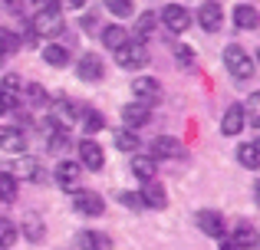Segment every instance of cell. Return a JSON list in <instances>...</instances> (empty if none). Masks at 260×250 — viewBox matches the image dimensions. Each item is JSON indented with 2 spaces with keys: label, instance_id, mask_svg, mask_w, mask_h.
<instances>
[{
  "label": "cell",
  "instance_id": "38",
  "mask_svg": "<svg viewBox=\"0 0 260 250\" xmlns=\"http://www.w3.org/2000/svg\"><path fill=\"white\" fill-rule=\"evenodd\" d=\"M175 59L181 66H194V53H191L188 46H175Z\"/></svg>",
  "mask_w": 260,
  "mask_h": 250
},
{
  "label": "cell",
  "instance_id": "39",
  "mask_svg": "<svg viewBox=\"0 0 260 250\" xmlns=\"http://www.w3.org/2000/svg\"><path fill=\"white\" fill-rule=\"evenodd\" d=\"M59 7H63L59 0H33V10H37V13H43V10H59Z\"/></svg>",
  "mask_w": 260,
  "mask_h": 250
},
{
  "label": "cell",
  "instance_id": "17",
  "mask_svg": "<svg viewBox=\"0 0 260 250\" xmlns=\"http://www.w3.org/2000/svg\"><path fill=\"white\" fill-rule=\"evenodd\" d=\"M76 247L79 250H112V240L102 231H79L76 234Z\"/></svg>",
  "mask_w": 260,
  "mask_h": 250
},
{
  "label": "cell",
  "instance_id": "25",
  "mask_svg": "<svg viewBox=\"0 0 260 250\" xmlns=\"http://www.w3.org/2000/svg\"><path fill=\"white\" fill-rule=\"evenodd\" d=\"M43 59L50 66H56V69H63V66H70V50L59 43H50V46H43Z\"/></svg>",
  "mask_w": 260,
  "mask_h": 250
},
{
  "label": "cell",
  "instance_id": "18",
  "mask_svg": "<svg viewBox=\"0 0 260 250\" xmlns=\"http://www.w3.org/2000/svg\"><path fill=\"white\" fill-rule=\"evenodd\" d=\"M0 152H13V155H23L26 152V138L20 128H0Z\"/></svg>",
  "mask_w": 260,
  "mask_h": 250
},
{
  "label": "cell",
  "instance_id": "37",
  "mask_svg": "<svg viewBox=\"0 0 260 250\" xmlns=\"http://www.w3.org/2000/svg\"><path fill=\"white\" fill-rule=\"evenodd\" d=\"M119 204H122V207H132V211H139V207H142V198H139L135 191H119Z\"/></svg>",
  "mask_w": 260,
  "mask_h": 250
},
{
  "label": "cell",
  "instance_id": "1",
  "mask_svg": "<svg viewBox=\"0 0 260 250\" xmlns=\"http://www.w3.org/2000/svg\"><path fill=\"white\" fill-rule=\"evenodd\" d=\"M224 66H228V73L237 79V83H247V79H254V59L244 53V46L231 43L228 50H224Z\"/></svg>",
  "mask_w": 260,
  "mask_h": 250
},
{
  "label": "cell",
  "instance_id": "8",
  "mask_svg": "<svg viewBox=\"0 0 260 250\" xmlns=\"http://www.w3.org/2000/svg\"><path fill=\"white\" fill-rule=\"evenodd\" d=\"M102 73H106V66H102V56L99 53H83L76 63V76L83 79V83H99Z\"/></svg>",
  "mask_w": 260,
  "mask_h": 250
},
{
  "label": "cell",
  "instance_id": "30",
  "mask_svg": "<svg viewBox=\"0 0 260 250\" xmlns=\"http://www.w3.org/2000/svg\"><path fill=\"white\" fill-rule=\"evenodd\" d=\"M17 194H20V181L13 178L10 171H0V201H17Z\"/></svg>",
  "mask_w": 260,
  "mask_h": 250
},
{
  "label": "cell",
  "instance_id": "44",
  "mask_svg": "<svg viewBox=\"0 0 260 250\" xmlns=\"http://www.w3.org/2000/svg\"><path fill=\"white\" fill-rule=\"evenodd\" d=\"M0 250H4V247H0Z\"/></svg>",
  "mask_w": 260,
  "mask_h": 250
},
{
  "label": "cell",
  "instance_id": "21",
  "mask_svg": "<svg viewBox=\"0 0 260 250\" xmlns=\"http://www.w3.org/2000/svg\"><path fill=\"white\" fill-rule=\"evenodd\" d=\"M99 40H102V46H109V50H119L122 43H128V30H125V26H119V23L102 26V30H99Z\"/></svg>",
  "mask_w": 260,
  "mask_h": 250
},
{
  "label": "cell",
  "instance_id": "9",
  "mask_svg": "<svg viewBox=\"0 0 260 250\" xmlns=\"http://www.w3.org/2000/svg\"><path fill=\"white\" fill-rule=\"evenodd\" d=\"M161 23H165L172 33H184L191 26V10L181 7V4H168L165 10H161Z\"/></svg>",
  "mask_w": 260,
  "mask_h": 250
},
{
  "label": "cell",
  "instance_id": "11",
  "mask_svg": "<svg viewBox=\"0 0 260 250\" xmlns=\"http://www.w3.org/2000/svg\"><path fill=\"white\" fill-rule=\"evenodd\" d=\"M184 148H181V141L172 138V135H158V138H152V145H148V158H178Z\"/></svg>",
  "mask_w": 260,
  "mask_h": 250
},
{
  "label": "cell",
  "instance_id": "34",
  "mask_svg": "<svg viewBox=\"0 0 260 250\" xmlns=\"http://www.w3.org/2000/svg\"><path fill=\"white\" fill-rule=\"evenodd\" d=\"M23 96H26V102H30V105H46V102H50V96H46V89L40 83H30L23 89Z\"/></svg>",
  "mask_w": 260,
  "mask_h": 250
},
{
  "label": "cell",
  "instance_id": "28",
  "mask_svg": "<svg viewBox=\"0 0 260 250\" xmlns=\"http://www.w3.org/2000/svg\"><path fill=\"white\" fill-rule=\"evenodd\" d=\"M79 125H83L86 135H95V132H102V128H106V116H102V112H95V109H86L83 116H79Z\"/></svg>",
  "mask_w": 260,
  "mask_h": 250
},
{
  "label": "cell",
  "instance_id": "2",
  "mask_svg": "<svg viewBox=\"0 0 260 250\" xmlns=\"http://www.w3.org/2000/svg\"><path fill=\"white\" fill-rule=\"evenodd\" d=\"M115 63H119L122 69H142V66L148 63V46L128 37V43H122L119 50H115Z\"/></svg>",
  "mask_w": 260,
  "mask_h": 250
},
{
  "label": "cell",
  "instance_id": "7",
  "mask_svg": "<svg viewBox=\"0 0 260 250\" xmlns=\"http://www.w3.org/2000/svg\"><path fill=\"white\" fill-rule=\"evenodd\" d=\"M132 96H135V102H142V105L152 109V102H158V99H161V83H158V79H152V76H139L132 83Z\"/></svg>",
  "mask_w": 260,
  "mask_h": 250
},
{
  "label": "cell",
  "instance_id": "36",
  "mask_svg": "<svg viewBox=\"0 0 260 250\" xmlns=\"http://www.w3.org/2000/svg\"><path fill=\"white\" fill-rule=\"evenodd\" d=\"M244 109V122L247 125H260V96H250L247 105H241Z\"/></svg>",
  "mask_w": 260,
  "mask_h": 250
},
{
  "label": "cell",
  "instance_id": "31",
  "mask_svg": "<svg viewBox=\"0 0 260 250\" xmlns=\"http://www.w3.org/2000/svg\"><path fill=\"white\" fill-rule=\"evenodd\" d=\"M20 46H23V40H20L13 30L0 26V53H4V56H10V53H17V50H20Z\"/></svg>",
  "mask_w": 260,
  "mask_h": 250
},
{
  "label": "cell",
  "instance_id": "20",
  "mask_svg": "<svg viewBox=\"0 0 260 250\" xmlns=\"http://www.w3.org/2000/svg\"><path fill=\"white\" fill-rule=\"evenodd\" d=\"M244 125H247V122H244V109H241V105H231V109L224 112V119H221V132L231 138V135H241Z\"/></svg>",
  "mask_w": 260,
  "mask_h": 250
},
{
  "label": "cell",
  "instance_id": "5",
  "mask_svg": "<svg viewBox=\"0 0 260 250\" xmlns=\"http://www.w3.org/2000/svg\"><path fill=\"white\" fill-rule=\"evenodd\" d=\"M191 20H198L204 33H217V30H221V23H224V7L217 4V0H204Z\"/></svg>",
  "mask_w": 260,
  "mask_h": 250
},
{
  "label": "cell",
  "instance_id": "14",
  "mask_svg": "<svg viewBox=\"0 0 260 250\" xmlns=\"http://www.w3.org/2000/svg\"><path fill=\"white\" fill-rule=\"evenodd\" d=\"M260 244V234L254 224H247V221H241V224L234 227V234H231V247L234 250H254Z\"/></svg>",
  "mask_w": 260,
  "mask_h": 250
},
{
  "label": "cell",
  "instance_id": "26",
  "mask_svg": "<svg viewBox=\"0 0 260 250\" xmlns=\"http://www.w3.org/2000/svg\"><path fill=\"white\" fill-rule=\"evenodd\" d=\"M155 26H158V20H155V13L148 10V13H142L139 17V23H135V33H132V40H139V43H145L148 37L155 33Z\"/></svg>",
  "mask_w": 260,
  "mask_h": 250
},
{
  "label": "cell",
  "instance_id": "16",
  "mask_svg": "<svg viewBox=\"0 0 260 250\" xmlns=\"http://www.w3.org/2000/svg\"><path fill=\"white\" fill-rule=\"evenodd\" d=\"M194 221H198V227H201L208 237H224V231H228V227H224V218L217 211H198Z\"/></svg>",
  "mask_w": 260,
  "mask_h": 250
},
{
  "label": "cell",
  "instance_id": "32",
  "mask_svg": "<svg viewBox=\"0 0 260 250\" xmlns=\"http://www.w3.org/2000/svg\"><path fill=\"white\" fill-rule=\"evenodd\" d=\"M23 237L33 240V244L43 240V221H40L37 214H26V218H23Z\"/></svg>",
  "mask_w": 260,
  "mask_h": 250
},
{
  "label": "cell",
  "instance_id": "13",
  "mask_svg": "<svg viewBox=\"0 0 260 250\" xmlns=\"http://www.w3.org/2000/svg\"><path fill=\"white\" fill-rule=\"evenodd\" d=\"M13 178H26V181H33V185H43V181H46V171H43V165H40V161L37 158H26V155H23V158H20L17 161V165H13Z\"/></svg>",
  "mask_w": 260,
  "mask_h": 250
},
{
  "label": "cell",
  "instance_id": "24",
  "mask_svg": "<svg viewBox=\"0 0 260 250\" xmlns=\"http://www.w3.org/2000/svg\"><path fill=\"white\" fill-rule=\"evenodd\" d=\"M237 161H241L244 168H250V171L260 168V145L257 141H244V145L237 148Z\"/></svg>",
  "mask_w": 260,
  "mask_h": 250
},
{
  "label": "cell",
  "instance_id": "27",
  "mask_svg": "<svg viewBox=\"0 0 260 250\" xmlns=\"http://www.w3.org/2000/svg\"><path fill=\"white\" fill-rule=\"evenodd\" d=\"M112 138H115V148H119V152H139V145H142L132 128H115Z\"/></svg>",
  "mask_w": 260,
  "mask_h": 250
},
{
  "label": "cell",
  "instance_id": "12",
  "mask_svg": "<svg viewBox=\"0 0 260 250\" xmlns=\"http://www.w3.org/2000/svg\"><path fill=\"white\" fill-rule=\"evenodd\" d=\"M139 198H142V207H155V211L168 207V194H165V185H161V181H145Z\"/></svg>",
  "mask_w": 260,
  "mask_h": 250
},
{
  "label": "cell",
  "instance_id": "42",
  "mask_svg": "<svg viewBox=\"0 0 260 250\" xmlns=\"http://www.w3.org/2000/svg\"><path fill=\"white\" fill-rule=\"evenodd\" d=\"M221 250H234V247H231V244H224V247H221Z\"/></svg>",
  "mask_w": 260,
  "mask_h": 250
},
{
  "label": "cell",
  "instance_id": "29",
  "mask_svg": "<svg viewBox=\"0 0 260 250\" xmlns=\"http://www.w3.org/2000/svg\"><path fill=\"white\" fill-rule=\"evenodd\" d=\"M46 148H50L53 155L70 152V135H66V128H53V132H46Z\"/></svg>",
  "mask_w": 260,
  "mask_h": 250
},
{
  "label": "cell",
  "instance_id": "41",
  "mask_svg": "<svg viewBox=\"0 0 260 250\" xmlns=\"http://www.w3.org/2000/svg\"><path fill=\"white\" fill-rule=\"evenodd\" d=\"M83 4H86V0H66V7H70V10H79Z\"/></svg>",
  "mask_w": 260,
  "mask_h": 250
},
{
  "label": "cell",
  "instance_id": "6",
  "mask_svg": "<svg viewBox=\"0 0 260 250\" xmlns=\"http://www.w3.org/2000/svg\"><path fill=\"white\" fill-rule=\"evenodd\" d=\"M73 207H76L79 214H86V218H99V214L106 211V201H102V194L89 191V188H76V191H73Z\"/></svg>",
  "mask_w": 260,
  "mask_h": 250
},
{
  "label": "cell",
  "instance_id": "19",
  "mask_svg": "<svg viewBox=\"0 0 260 250\" xmlns=\"http://www.w3.org/2000/svg\"><path fill=\"white\" fill-rule=\"evenodd\" d=\"M0 92L7 96V102H10V109H17V105L23 102V83H20V76H13V73H7V76L0 79Z\"/></svg>",
  "mask_w": 260,
  "mask_h": 250
},
{
  "label": "cell",
  "instance_id": "23",
  "mask_svg": "<svg viewBox=\"0 0 260 250\" xmlns=\"http://www.w3.org/2000/svg\"><path fill=\"white\" fill-rule=\"evenodd\" d=\"M132 174L142 181H155V158L148 155H132Z\"/></svg>",
  "mask_w": 260,
  "mask_h": 250
},
{
  "label": "cell",
  "instance_id": "35",
  "mask_svg": "<svg viewBox=\"0 0 260 250\" xmlns=\"http://www.w3.org/2000/svg\"><path fill=\"white\" fill-rule=\"evenodd\" d=\"M13 240H17V224L7 218H0V247H13Z\"/></svg>",
  "mask_w": 260,
  "mask_h": 250
},
{
  "label": "cell",
  "instance_id": "10",
  "mask_svg": "<svg viewBox=\"0 0 260 250\" xmlns=\"http://www.w3.org/2000/svg\"><path fill=\"white\" fill-rule=\"evenodd\" d=\"M79 174H83V168L76 165V161H59L56 171H53V178H56V185L63 188V191H76L79 188Z\"/></svg>",
  "mask_w": 260,
  "mask_h": 250
},
{
  "label": "cell",
  "instance_id": "40",
  "mask_svg": "<svg viewBox=\"0 0 260 250\" xmlns=\"http://www.w3.org/2000/svg\"><path fill=\"white\" fill-rule=\"evenodd\" d=\"M7 112H10V102H7V96L0 92V116H7Z\"/></svg>",
  "mask_w": 260,
  "mask_h": 250
},
{
  "label": "cell",
  "instance_id": "15",
  "mask_svg": "<svg viewBox=\"0 0 260 250\" xmlns=\"http://www.w3.org/2000/svg\"><path fill=\"white\" fill-rule=\"evenodd\" d=\"M148 119H152V109L148 105H142V102H128V105H122V122H125V128H142V125H148Z\"/></svg>",
  "mask_w": 260,
  "mask_h": 250
},
{
  "label": "cell",
  "instance_id": "33",
  "mask_svg": "<svg viewBox=\"0 0 260 250\" xmlns=\"http://www.w3.org/2000/svg\"><path fill=\"white\" fill-rule=\"evenodd\" d=\"M106 10L112 13V17H119V20H128L135 13V4L132 0H106Z\"/></svg>",
  "mask_w": 260,
  "mask_h": 250
},
{
  "label": "cell",
  "instance_id": "4",
  "mask_svg": "<svg viewBox=\"0 0 260 250\" xmlns=\"http://www.w3.org/2000/svg\"><path fill=\"white\" fill-rule=\"evenodd\" d=\"M30 30H33V37H56V33H63V13H59V10L33 13Z\"/></svg>",
  "mask_w": 260,
  "mask_h": 250
},
{
  "label": "cell",
  "instance_id": "3",
  "mask_svg": "<svg viewBox=\"0 0 260 250\" xmlns=\"http://www.w3.org/2000/svg\"><path fill=\"white\" fill-rule=\"evenodd\" d=\"M76 155H79V168H86V171H102V168H106V152H102V145L92 141V138L79 141Z\"/></svg>",
  "mask_w": 260,
  "mask_h": 250
},
{
  "label": "cell",
  "instance_id": "43",
  "mask_svg": "<svg viewBox=\"0 0 260 250\" xmlns=\"http://www.w3.org/2000/svg\"><path fill=\"white\" fill-rule=\"evenodd\" d=\"M4 59H7V56H4V53H0V66H4Z\"/></svg>",
  "mask_w": 260,
  "mask_h": 250
},
{
  "label": "cell",
  "instance_id": "22",
  "mask_svg": "<svg viewBox=\"0 0 260 250\" xmlns=\"http://www.w3.org/2000/svg\"><path fill=\"white\" fill-rule=\"evenodd\" d=\"M257 23H260V13L250 4L234 7V26H241V30H257Z\"/></svg>",
  "mask_w": 260,
  "mask_h": 250
}]
</instances>
